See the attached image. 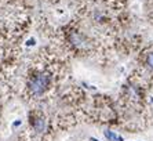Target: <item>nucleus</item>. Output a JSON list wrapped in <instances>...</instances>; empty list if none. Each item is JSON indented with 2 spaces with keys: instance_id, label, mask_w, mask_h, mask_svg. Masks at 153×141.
Listing matches in <instances>:
<instances>
[{
  "instance_id": "7ed1b4c3",
  "label": "nucleus",
  "mask_w": 153,
  "mask_h": 141,
  "mask_svg": "<svg viewBox=\"0 0 153 141\" xmlns=\"http://www.w3.org/2000/svg\"><path fill=\"white\" fill-rule=\"evenodd\" d=\"M103 134H105V137H106L109 141H123V137H121V136H117L116 133H113V131H111V130H105Z\"/></svg>"
},
{
  "instance_id": "f03ea898",
  "label": "nucleus",
  "mask_w": 153,
  "mask_h": 141,
  "mask_svg": "<svg viewBox=\"0 0 153 141\" xmlns=\"http://www.w3.org/2000/svg\"><path fill=\"white\" fill-rule=\"evenodd\" d=\"M33 127H35V130L39 131V133L44 131V129H46V122H44V119H43V118H36L35 122H33Z\"/></svg>"
},
{
  "instance_id": "f257e3e1",
  "label": "nucleus",
  "mask_w": 153,
  "mask_h": 141,
  "mask_svg": "<svg viewBox=\"0 0 153 141\" xmlns=\"http://www.w3.org/2000/svg\"><path fill=\"white\" fill-rule=\"evenodd\" d=\"M50 80L51 76L48 74H39L29 82V88L35 95H42L47 90V87L50 85Z\"/></svg>"
},
{
  "instance_id": "20e7f679",
  "label": "nucleus",
  "mask_w": 153,
  "mask_h": 141,
  "mask_svg": "<svg viewBox=\"0 0 153 141\" xmlns=\"http://www.w3.org/2000/svg\"><path fill=\"white\" fill-rule=\"evenodd\" d=\"M84 42H85L84 38H82V36L77 35V33H76V35H72V43H73L75 46L82 47L83 44H84Z\"/></svg>"
},
{
  "instance_id": "423d86ee",
  "label": "nucleus",
  "mask_w": 153,
  "mask_h": 141,
  "mask_svg": "<svg viewBox=\"0 0 153 141\" xmlns=\"http://www.w3.org/2000/svg\"><path fill=\"white\" fill-rule=\"evenodd\" d=\"M33 43H35V40H33V39H30V40H29V42H28V44H29V46H30V44H33Z\"/></svg>"
},
{
  "instance_id": "39448f33",
  "label": "nucleus",
  "mask_w": 153,
  "mask_h": 141,
  "mask_svg": "<svg viewBox=\"0 0 153 141\" xmlns=\"http://www.w3.org/2000/svg\"><path fill=\"white\" fill-rule=\"evenodd\" d=\"M146 62H148L149 68H152V69H153V53H150L149 56H148V60H146Z\"/></svg>"
}]
</instances>
